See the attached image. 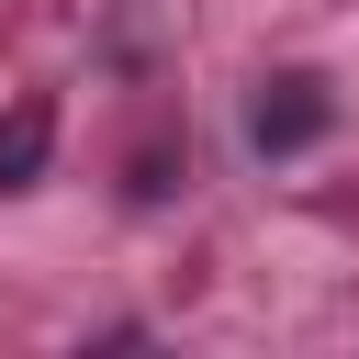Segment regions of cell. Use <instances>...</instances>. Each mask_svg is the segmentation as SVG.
Wrapping results in <instances>:
<instances>
[{
	"label": "cell",
	"instance_id": "1",
	"mask_svg": "<svg viewBox=\"0 0 359 359\" xmlns=\"http://www.w3.org/2000/svg\"><path fill=\"white\" fill-rule=\"evenodd\" d=\"M325 123H337V101H325V79H303V67H292V79H269V90H258V112H247L258 157H292V146H314Z\"/></svg>",
	"mask_w": 359,
	"mask_h": 359
},
{
	"label": "cell",
	"instance_id": "2",
	"mask_svg": "<svg viewBox=\"0 0 359 359\" xmlns=\"http://www.w3.org/2000/svg\"><path fill=\"white\" fill-rule=\"evenodd\" d=\"M45 146H56V101L22 90V101L0 112V191H34V180H45Z\"/></svg>",
	"mask_w": 359,
	"mask_h": 359
}]
</instances>
